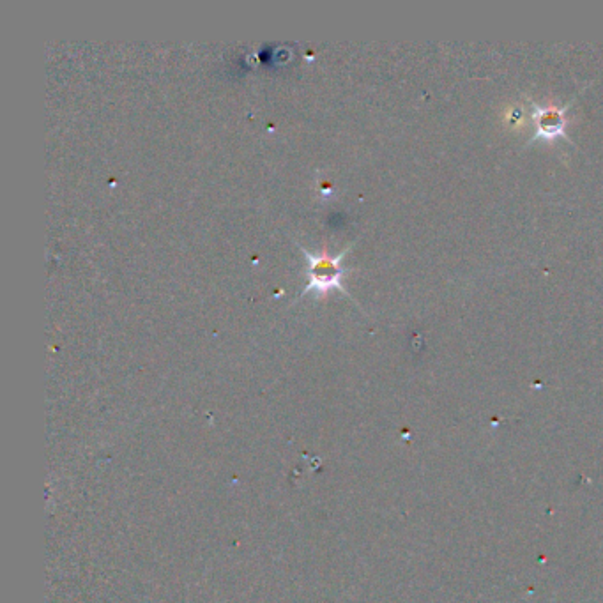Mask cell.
Instances as JSON below:
<instances>
[{
  "label": "cell",
  "instance_id": "obj_1",
  "mask_svg": "<svg viewBox=\"0 0 603 603\" xmlns=\"http://www.w3.org/2000/svg\"><path fill=\"white\" fill-rule=\"evenodd\" d=\"M351 250L345 248L344 252L338 253L335 257H329L328 253H312L308 252L303 248L306 259V289L301 292V296H305L308 292H317V294H324V292L340 291L344 292L345 296H349L347 291L344 289V266H342V260L345 259L347 252Z\"/></svg>",
  "mask_w": 603,
  "mask_h": 603
},
{
  "label": "cell",
  "instance_id": "obj_2",
  "mask_svg": "<svg viewBox=\"0 0 603 603\" xmlns=\"http://www.w3.org/2000/svg\"><path fill=\"white\" fill-rule=\"evenodd\" d=\"M568 108H570V105L561 108L556 107V105L540 107V105L533 103L531 119L535 121L536 133L531 138V144H535L538 140L552 144L558 138H565L566 142H570V138L566 137V124H568L566 110Z\"/></svg>",
  "mask_w": 603,
  "mask_h": 603
}]
</instances>
